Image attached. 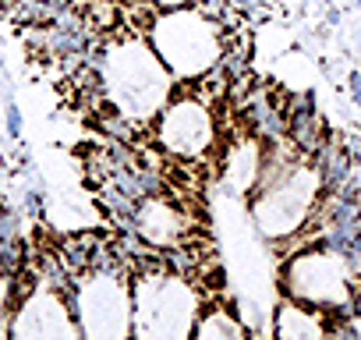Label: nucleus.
<instances>
[{"label":"nucleus","mask_w":361,"mask_h":340,"mask_svg":"<svg viewBox=\"0 0 361 340\" xmlns=\"http://www.w3.org/2000/svg\"><path fill=\"white\" fill-rule=\"evenodd\" d=\"M11 333H15V336H78L82 326L71 319V308L64 305L61 294H54V291H36V294L22 305V312H18Z\"/></svg>","instance_id":"8"},{"label":"nucleus","mask_w":361,"mask_h":340,"mask_svg":"<svg viewBox=\"0 0 361 340\" xmlns=\"http://www.w3.org/2000/svg\"><path fill=\"white\" fill-rule=\"evenodd\" d=\"M159 142L173 156H199L213 142V114L199 99H177L163 110Z\"/></svg>","instance_id":"7"},{"label":"nucleus","mask_w":361,"mask_h":340,"mask_svg":"<svg viewBox=\"0 0 361 340\" xmlns=\"http://www.w3.org/2000/svg\"><path fill=\"white\" fill-rule=\"evenodd\" d=\"M152 4H159V8H188L192 0H152Z\"/></svg>","instance_id":"16"},{"label":"nucleus","mask_w":361,"mask_h":340,"mask_svg":"<svg viewBox=\"0 0 361 340\" xmlns=\"http://www.w3.org/2000/svg\"><path fill=\"white\" fill-rule=\"evenodd\" d=\"M75 315L85 336L121 340L131 333V298L114 273H92L75 291Z\"/></svg>","instance_id":"6"},{"label":"nucleus","mask_w":361,"mask_h":340,"mask_svg":"<svg viewBox=\"0 0 361 340\" xmlns=\"http://www.w3.org/2000/svg\"><path fill=\"white\" fill-rule=\"evenodd\" d=\"M273 333H276L280 340H315V336L326 333V322H322L315 312H305V308L283 301V305L276 308V326H273Z\"/></svg>","instance_id":"10"},{"label":"nucleus","mask_w":361,"mask_h":340,"mask_svg":"<svg viewBox=\"0 0 361 340\" xmlns=\"http://www.w3.org/2000/svg\"><path fill=\"white\" fill-rule=\"evenodd\" d=\"M357 8H361V0H357Z\"/></svg>","instance_id":"17"},{"label":"nucleus","mask_w":361,"mask_h":340,"mask_svg":"<svg viewBox=\"0 0 361 340\" xmlns=\"http://www.w3.org/2000/svg\"><path fill=\"white\" fill-rule=\"evenodd\" d=\"M131 224H135L138 238H142V241H149V245H156V248L173 245V241L180 238V231H185V227H180V213H177L170 202L152 199V195L138 202V210H135Z\"/></svg>","instance_id":"9"},{"label":"nucleus","mask_w":361,"mask_h":340,"mask_svg":"<svg viewBox=\"0 0 361 340\" xmlns=\"http://www.w3.org/2000/svg\"><path fill=\"white\" fill-rule=\"evenodd\" d=\"M319 185H322L319 170L294 166V163L283 170L280 178L259 185V199L252 202V220H255L259 234H266V238L294 234L308 220Z\"/></svg>","instance_id":"4"},{"label":"nucleus","mask_w":361,"mask_h":340,"mask_svg":"<svg viewBox=\"0 0 361 340\" xmlns=\"http://www.w3.org/2000/svg\"><path fill=\"white\" fill-rule=\"evenodd\" d=\"M199 322V294L188 280L149 273L135 284L131 333L142 340H185Z\"/></svg>","instance_id":"2"},{"label":"nucleus","mask_w":361,"mask_h":340,"mask_svg":"<svg viewBox=\"0 0 361 340\" xmlns=\"http://www.w3.org/2000/svg\"><path fill=\"white\" fill-rule=\"evenodd\" d=\"M50 43H54L57 54H78V50L85 47V40L78 36V29H57V32L50 36Z\"/></svg>","instance_id":"13"},{"label":"nucleus","mask_w":361,"mask_h":340,"mask_svg":"<svg viewBox=\"0 0 361 340\" xmlns=\"http://www.w3.org/2000/svg\"><path fill=\"white\" fill-rule=\"evenodd\" d=\"M8 301H11V284H8V273H0V319L8 312Z\"/></svg>","instance_id":"15"},{"label":"nucleus","mask_w":361,"mask_h":340,"mask_svg":"<svg viewBox=\"0 0 361 340\" xmlns=\"http://www.w3.org/2000/svg\"><path fill=\"white\" fill-rule=\"evenodd\" d=\"M103 82L114 99V107L124 117L145 121L163 110L170 96V71L159 61V54L145 43H117L103 57Z\"/></svg>","instance_id":"1"},{"label":"nucleus","mask_w":361,"mask_h":340,"mask_svg":"<svg viewBox=\"0 0 361 340\" xmlns=\"http://www.w3.org/2000/svg\"><path fill=\"white\" fill-rule=\"evenodd\" d=\"M245 329H241V322L231 315V312H220V308H213V312H206L199 322H195V333L192 336H199V340H234V336H241Z\"/></svg>","instance_id":"12"},{"label":"nucleus","mask_w":361,"mask_h":340,"mask_svg":"<svg viewBox=\"0 0 361 340\" xmlns=\"http://www.w3.org/2000/svg\"><path fill=\"white\" fill-rule=\"evenodd\" d=\"M8 131L18 138L22 135V110L15 107V103H8Z\"/></svg>","instance_id":"14"},{"label":"nucleus","mask_w":361,"mask_h":340,"mask_svg":"<svg viewBox=\"0 0 361 340\" xmlns=\"http://www.w3.org/2000/svg\"><path fill=\"white\" fill-rule=\"evenodd\" d=\"M259 174H262V145L259 142H241L231 152V163H227L231 188L234 192H248L252 185H259Z\"/></svg>","instance_id":"11"},{"label":"nucleus","mask_w":361,"mask_h":340,"mask_svg":"<svg viewBox=\"0 0 361 340\" xmlns=\"http://www.w3.org/2000/svg\"><path fill=\"white\" fill-rule=\"evenodd\" d=\"M350 284L354 266L343 252L322 248V252H301L283 269V287L294 301H308L315 308L343 312L350 305Z\"/></svg>","instance_id":"5"},{"label":"nucleus","mask_w":361,"mask_h":340,"mask_svg":"<svg viewBox=\"0 0 361 340\" xmlns=\"http://www.w3.org/2000/svg\"><path fill=\"white\" fill-rule=\"evenodd\" d=\"M152 50L173 78H199L216 68L224 54L216 25L206 15L185 8H173L170 15L152 22Z\"/></svg>","instance_id":"3"}]
</instances>
